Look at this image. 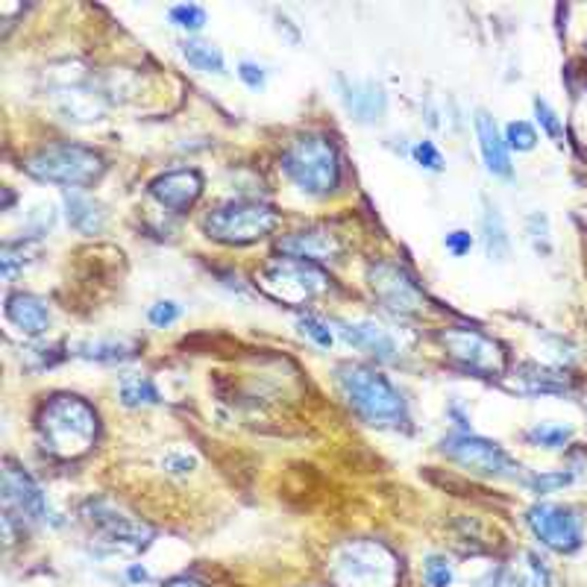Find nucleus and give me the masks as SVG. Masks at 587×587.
Returning <instances> with one entry per match:
<instances>
[{
  "label": "nucleus",
  "instance_id": "35",
  "mask_svg": "<svg viewBox=\"0 0 587 587\" xmlns=\"http://www.w3.org/2000/svg\"><path fill=\"white\" fill-rule=\"evenodd\" d=\"M412 156H415V162L420 164V168H426V171H444V156H440V150L433 141H417V145L412 147Z\"/></svg>",
  "mask_w": 587,
  "mask_h": 587
},
{
  "label": "nucleus",
  "instance_id": "30",
  "mask_svg": "<svg viewBox=\"0 0 587 587\" xmlns=\"http://www.w3.org/2000/svg\"><path fill=\"white\" fill-rule=\"evenodd\" d=\"M535 115H537V124L544 127L546 136H549V139L555 141V145H564V124H562V118H558V113H555L553 106L537 97V100H535Z\"/></svg>",
  "mask_w": 587,
  "mask_h": 587
},
{
  "label": "nucleus",
  "instance_id": "8",
  "mask_svg": "<svg viewBox=\"0 0 587 587\" xmlns=\"http://www.w3.org/2000/svg\"><path fill=\"white\" fill-rule=\"evenodd\" d=\"M438 341L444 346L449 362L458 367L476 373V376H502L505 373V350L497 338L484 335L482 329L470 327H449L440 329Z\"/></svg>",
  "mask_w": 587,
  "mask_h": 587
},
{
  "label": "nucleus",
  "instance_id": "1",
  "mask_svg": "<svg viewBox=\"0 0 587 587\" xmlns=\"http://www.w3.org/2000/svg\"><path fill=\"white\" fill-rule=\"evenodd\" d=\"M35 433L42 440V449H47L56 458H79L95 447L100 420L97 412L88 406L83 397L74 394H56L42 406L35 417Z\"/></svg>",
  "mask_w": 587,
  "mask_h": 587
},
{
  "label": "nucleus",
  "instance_id": "3",
  "mask_svg": "<svg viewBox=\"0 0 587 587\" xmlns=\"http://www.w3.org/2000/svg\"><path fill=\"white\" fill-rule=\"evenodd\" d=\"M338 388L371 426H399L406 420V399L380 371L367 364H341Z\"/></svg>",
  "mask_w": 587,
  "mask_h": 587
},
{
  "label": "nucleus",
  "instance_id": "5",
  "mask_svg": "<svg viewBox=\"0 0 587 587\" xmlns=\"http://www.w3.org/2000/svg\"><path fill=\"white\" fill-rule=\"evenodd\" d=\"M24 171L33 180L47 182V185H65V189L77 191L100 180L106 171V162L104 156L92 150V147L60 141V145H47L42 150H35L24 162Z\"/></svg>",
  "mask_w": 587,
  "mask_h": 587
},
{
  "label": "nucleus",
  "instance_id": "41",
  "mask_svg": "<svg viewBox=\"0 0 587 587\" xmlns=\"http://www.w3.org/2000/svg\"><path fill=\"white\" fill-rule=\"evenodd\" d=\"M127 576H130V581H147V579H150L141 564H132L130 570H127Z\"/></svg>",
  "mask_w": 587,
  "mask_h": 587
},
{
  "label": "nucleus",
  "instance_id": "28",
  "mask_svg": "<svg viewBox=\"0 0 587 587\" xmlns=\"http://www.w3.org/2000/svg\"><path fill=\"white\" fill-rule=\"evenodd\" d=\"M505 145H509V150H520V153L535 150L537 145L535 127L526 121H511L509 127H505Z\"/></svg>",
  "mask_w": 587,
  "mask_h": 587
},
{
  "label": "nucleus",
  "instance_id": "10",
  "mask_svg": "<svg viewBox=\"0 0 587 587\" xmlns=\"http://www.w3.org/2000/svg\"><path fill=\"white\" fill-rule=\"evenodd\" d=\"M440 452L479 476H493V479H517L520 476L517 461L497 440H488L482 435H449L440 440Z\"/></svg>",
  "mask_w": 587,
  "mask_h": 587
},
{
  "label": "nucleus",
  "instance_id": "7",
  "mask_svg": "<svg viewBox=\"0 0 587 587\" xmlns=\"http://www.w3.org/2000/svg\"><path fill=\"white\" fill-rule=\"evenodd\" d=\"M329 282L332 279L320 265L294 259V256L265 262L256 274L259 291H265L270 300L282 302V306H306L327 291Z\"/></svg>",
  "mask_w": 587,
  "mask_h": 587
},
{
  "label": "nucleus",
  "instance_id": "15",
  "mask_svg": "<svg viewBox=\"0 0 587 587\" xmlns=\"http://www.w3.org/2000/svg\"><path fill=\"white\" fill-rule=\"evenodd\" d=\"M279 250L282 256H294V259L302 262H335L341 259V238L329 230H320V226H309V230H300V233H291L286 238H279Z\"/></svg>",
  "mask_w": 587,
  "mask_h": 587
},
{
  "label": "nucleus",
  "instance_id": "21",
  "mask_svg": "<svg viewBox=\"0 0 587 587\" xmlns=\"http://www.w3.org/2000/svg\"><path fill=\"white\" fill-rule=\"evenodd\" d=\"M74 355L83 362L121 364L139 355V344L130 338H86V341L74 344Z\"/></svg>",
  "mask_w": 587,
  "mask_h": 587
},
{
  "label": "nucleus",
  "instance_id": "14",
  "mask_svg": "<svg viewBox=\"0 0 587 587\" xmlns=\"http://www.w3.org/2000/svg\"><path fill=\"white\" fill-rule=\"evenodd\" d=\"M3 502L9 511H18L21 517L35 520V523L51 520V505H47L42 488L33 482V476L24 473L12 461H7L3 467Z\"/></svg>",
  "mask_w": 587,
  "mask_h": 587
},
{
  "label": "nucleus",
  "instance_id": "39",
  "mask_svg": "<svg viewBox=\"0 0 587 587\" xmlns=\"http://www.w3.org/2000/svg\"><path fill=\"white\" fill-rule=\"evenodd\" d=\"M238 77H242V83L247 88L265 86V71H262L259 65H253V62H242V65H238Z\"/></svg>",
  "mask_w": 587,
  "mask_h": 587
},
{
  "label": "nucleus",
  "instance_id": "33",
  "mask_svg": "<svg viewBox=\"0 0 587 587\" xmlns=\"http://www.w3.org/2000/svg\"><path fill=\"white\" fill-rule=\"evenodd\" d=\"M182 314L180 309V302H173V300H159L150 306V311H147V320L153 323L156 329H164V327H171V323H177Z\"/></svg>",
  "mask_w": 587,
  "mask_h": 587
},
{
  "label": "nucleus",
  "instance_id": "4",
  "mask_svg": "<svg viewBox=\"0 0 587 587\" xmlns=\"http://www.w3.org/2000/svg\"><path fill=\"white\" fill-rule=\"evenodd\" d=\"M399 558L380 541H346L329 558L335 587H397Z\"/></svg>",
  "mask_w": 587,
  "mask_h": 587
},
{
  "label": "nucleus",
  "instance_id": "24",
  "mask_svg": "<svg viewBox=\"0 0 587 587\" xmlns=\"http://www.w3.org/2000/svg\"><path fill=\"white\" fill-rule=\"evenodd\" d=\"M118 397L127 408H147V406H159L162 403V394L153 385V380L147 376H139V373H130L118 382Z\"/></svg>",
  "mask_w": 587,
  "mask_h": 587
},
{
  "label": "nucleus",
  "instance_id": "22",
  "mask_svg": "<svg viewBox=\"0 0 587 587\" xmlns=\"http://www.w3.org/2000/svg\"><path fill=\"white\" fill-rule=\"evenodd\" d=\"M65 217L79 235H100L106 226V209L83 191L65 194Z\"/></svg>",
  "mask_w": 587,
  "mask_h": 587
},
{
  "label": "nucleus",
  "instance_id": "40",
  "mask_svg": "<svg viewBox=\"0 0 587 587\" xmlns=\"http://www.w3.org/2000/svg\"><path fill=\"white\" fill-rule=\"evenodd\" d=\"M164 587H203L198 579H189V576H177V579H171Z\"/></svg>",
  "mask_w": 587,
  "mask_h": 587
},
{
  "label": "nucleus",
  "instance_id": "25",
  "mask_svg": "<svg viewBox=\"0 0 587 587\" xmlns=\"http://www.w3.org/2000/svg\"><path fill=\"white\" fill-rule=\"evenodd\" d=\"M182 56L189 60V65H194L198 71L206 74H226L224 53L217 51L215 44L209 42H182Z\"/></svg>",
  "mask_w": 587,
  "mask_h": 587
},
{
  "label": "nucleus",
  "instance_id": "27",
  "mask_svg": "<svg viewBox=\"0 0 587 587\" xmlns=\"http://www.w3.org/2000/svg\"><path fill=\"white\" fill-rule=\"evenodd\" d=\"M35 247L33 244H24V242H18V244H3V250H0V268H3V277L12 279L18 274V268H24L26 256H33Z\"/></svg>",
  "mask_w": 587,
  "mask_h": 587
},
{
  "label": "nucleus",
  "instance_id": "26",
  "mask_svg": "<svg viewBox=\"0 0 587 587\" xmlns=\"http://www.w3.org/2000/svg\"><path fill=\"white\" fill-rule=\"evenodd\" d=\"M570 438H573L570 426H555V424H537L526 433L529 444H535V447L544 449H562Z\"/></svg>",
  "mask_w": 587,
  "mask_h": 587
},
{
  "label": "nucleus",
  "instance_id": "18",
  "mask_svg": "<svg viewBox=\"0 0 587 587\" xmlns=\"http://www.w3.org/2000/svg\"><path fill=\"white\" fill-rule=\"evenodd\" d=\"M53 104L60 109V115H65L68 121H100L106 113V100L97 95L95 88L83 86V83H65L62 88H56Z\"/></svg>",
  "mask_w": 587,
  "mask_h": 587
},
{
  "label": "nucleus",
  "instance_id": "20",
  "mask_svg": "<svg viewBox=\"0 0 587 587\" xmlns=\"http://www.w3.org/2000/svg\"><path fill=\"white\" fill-rule=\"evenodd\" d=\"M341 338L355 350L373 353L382 362H391L397 355V341L391 338L388 329H382L380 323L371 320H359V323H341Z\"/></svg>",
  "mask_w": 587,
  "mask_h": 587
},
{
  "label": "nucleus",
  "instance_id": "12",
  "mask_svg": "<svg viewBox=\"0 0 587 587\" xmlns=\"http://www.w3.org/2000/svg\"><path fill=\"white\" fill-rule=\"evenodd\" d=\"M367 282H371L373 297L394 314H417L424 309V291L415 286V279L406 270L388 262H376L367 268Z\"/></svg>",
  "mask_w": 587,
  "mask_h": 587
},
{
  "label": "nucleus",
  "instance_id": "36",
  "mask_svg": "<svg viewBox=\"0 0 587 587\" xmlns=\"http://www.w3.org/2000/svg\"><path fill=\"white\" fill-rule=\"evenodd\" d=\"M573 482V473H541L535 479H529V488L535 493H555L558 488H567Z\"/></svg>",
  "mask_w": 587,
  "mask_h": 587
},
{
  "label": "nucleus",
  "instance_id": "9",
  "mask_svg": "<svg viewBox=\"0 0 587 587\" xmlns=\"http://www.w3.org/2000/svg\"><path fill=\"white\" fill-rule=\"evenodd\" d=\"M83 517H86L88 526L95 529L100 544L113 546L115 553L139 555L153 544L156 537V532L147 526V523L130 517V514H124V511H118L113 502L106 500H88L86 505H83Z\"/></svg>",
  "mask_w": 587,
  "mask_h": 587
},
{
  "label": "nucleus",
  "instance_id": "29",
  "mask_svg": "<svg viewBox=\"0 0 587 587\" xmlns=\"http://www.w3.org/2000/svg\"><path fill=\"white\" fill-rule=\"evenodd\" d=\"M171 21L180 30H189V33H198L206 26V9L198 7V3H180V7L171 9Z\"/></svg>",
  "mask_w": 587,
  "mask_h": 587
},
{
  "label": "nucleus",
  "instance_id": "2",
  "mask_svg": "<svg viewBox=\"0 0 587 587\" xmlns=\"http://www.w3.org/2000/svg\"><path fill=\"white\" fill-rule=\"evenodd\" d=\"M282 171L302 194L329 198L341 185V153L323 132H302L286 147Z\"/></svg>",
  "mask_w": 587,
  "mask_h": 587
},
{
  "label": "nucleus",
  "instance_id": "6",
  "mask_svg": "<svg viewBox=\"0 0 587 587\" xmlns=\"http://www.w3.org/2000/svg\"><path fill=\"white\" fill-rule=\"evenodd\" d=\"M279 226L277 209L265 206V203H253V200H235L226 206L212 209L203 217V233L206 238L226 247H247L262 238H268Z\"/></svg>",
  "mask_w": 587,
  "mask_h": 587
},
{
  "label": "nucleus",
  "instance_id": "11",
  "mask_svg": "<svg viewBox=\"0 0 587 587\" xmlns=\"http://www.w3.org/2000/svg\"><path fill=\"white\" fill-rule=\"evenodd\" d=\"M529 529L535 532V537L546 549L553 553L570 555L576 553L585 541V523H581L579 511L567 509V505H549L541 502L535 509H529L526 514Z\"/></svg>",
  "mask_w": 587,
  "mask_h": 587
},
{
  "label": "nucleus",
  "instance_id": "17",
  "mask_svg": "<svg viewBox=\"0 0 587 587\" xmlns=\"http://www.w3.org/2000/svg\"><path fill=\"white\" fill-rule=\"evenodd\" d=\"M7 320L18 332H24L30 338L44 335L51 329V306L35 297V294L15 291L7 297Z\"/></svg>",
  "mask_w": 587,
  "mask_h": 587
},
{
  "label": "nucleus",
  "instance_id": "23",
  "mask_svg": "<svg viewBox=\"0 0 587 587\" xmlns=\"http://www.w3.org/2000/svg\"><path fill=\"white\" fill-rule=\"evenodd\" d=\"M482 242H484V253L488 259L493 262H505L511 253V238L509 230H505V221H502L500 209L491 206L484 200V215H482Z\"/></svg>",
  "mask_w": 587,
  "mask_h": 587
},
{
  "label": "nucleus",
  "instance_id": "31",
  "mask_svg": "<svg viewBox=\"0 0 587 587\" xmlns=\"http://www.w3.org/2000/svg\"><path fill=\"white\" fill-rule=\"evenodd\" d=\"M526 373L529 376H523V380H526V388L532 394H562V391H567V382H558V376H553V373L537 371V367H529Z\"/></svg>",
  "mask_w": 587,
  "mask_h": 587
},
{
  "label": "nucleus",
  "instance_id": "19",
  "mask_svg": "<svg viewBox=\"0 0 587 587\" xmlns=\"http://www.w3.org/2000/svg\"><path fill=\"white\" fill-rule=\"evenodd\" d=\"M476 136H479V150L488 164V171L497 177H509L511 173V150L505 145V136L497 127V118L491 113L479 109L476 113Z\"/></svg>",
  "mask_w": 587,
  "mask_h": 587
},
{
  "label": "nucleus",
  "instance_id": "32",
  "mask_svg": "<svg viewBox=\"0 0 587 587\" xmlns=\"http://www.w3.org/2000/svg\"><path fill=\"white\" fill-rule=\"evenodd\" d=\"M300 329H302V335H309L311 341L318 346H323V350H329V346L335 344V335H332V329L323 323L320 318H314V314H302L300 318Z\"/></svg>",
  "mask_w": 587,
  "mask_h": 587
},
{
  "label": "nucleus",
  "instance_id": "13",
  "mask_svg": "<svg viewBox=\"0 0 587 587\" xmlns=\"http://www.w3.org/2000/svg\"><path fill=\"white\" fill-rule=\"evenodd\" d=\"M150 198L173 215H185L203 194V173L198 168H177V171L159 173L147 185Z\"/></svg>",
  "mask_w": 587,
  "mask_h": 587
},
{
  "label": "nucleus",
  "instance_id": "34",
  "mask_svg": "<svg viewBox=\"0 0 587 587\" xmlns=\"http://www.w3.org/2000/svg\"><path fill=\"white\" fill-rule=\"evenodd\" d=\"M426 585L429 587H449L452 585V564L444 555H433L426 562Z\"/></svg>",
  "mask_w": 587,
  "mask_h": 587
},
{
  "label": "nucleus",
  "instance_id": "16",
  "mask_svg": "<svg viewBox=\"0 0 587 587\" xmlns=\"http://www.w3.org/2000/svg\"><path fill=\"white\" fill-rule=\"evenodd\" d=\"M341 83V97H344V106L350 109L355 121L362 124H376L385 118L388 113V97H385V88L376 86L373 79H338Z\"/></svg>",
  "mask_w": 587,
  "mask_h": 587
},
{
  "label": "nucleus",
  "instance_id": "37",
  "mask_svg": "<svg viewBox=\"0 0 587 587\" xmlns=\"http://www.w3.org/2000/svg\"><path fill=\"white\" fill-rule=\"evenodd\" d=\"M162 467L171 476H189L198 470V458L189 456V452H168L162 458Z\"/></svg>",
  "mask_w": 587,
  "mask_h": 587
},
{
  "label": "nucleus",
  "instance_id": "38",
  "mask_svg": "<svg viewBox=\"0 0 587 587\" xmlns=\"http://www.w3.org/2000/svg\"><path fill=\"white\" fill-rule=\"evenodd\" d=\"M444 244H447V250L452 253V256H467L470 253V247H473V235L465 233V230H456V233H449L447 238H444Z\"/></svg>",
  "mask_w": 587,
  "mask_h": 587
}]
</instances>
